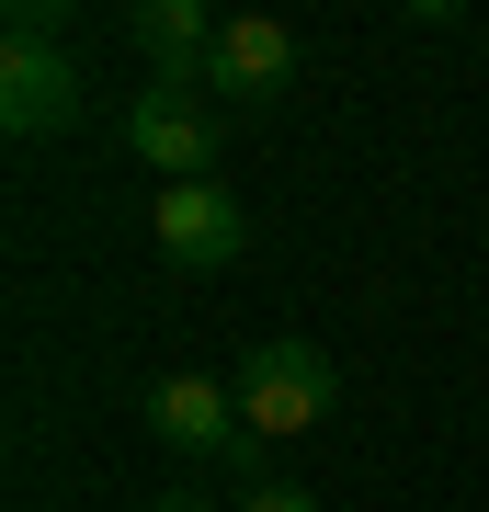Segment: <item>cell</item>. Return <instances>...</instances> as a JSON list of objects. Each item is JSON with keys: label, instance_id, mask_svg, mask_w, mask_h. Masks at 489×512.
Here are the masks:
<instances>
[{"label": "cell", "instance_id": "6da1fadb", "mask_svg": "<svg viewBox=\"0 0 489 512\" xmlns=\"http://www.w3.org/2000/svg\"><path fill=\"white\" fill-rule=\"evenodd\" d=\"M239 421H251V444H285V433H319L330 399H342V365H330L319 342H262L251 365L228 376Z\"/></svg>", "mask_w": 489, "mask_h": 512}, {"label": "cell", "instance_id": "7a4b0ae2", "mask_svg": "<svg viewBox=\"0 0 489 512\" xmlns=\"http://www.w3.org/2000/svg\"><path fill=\"white\" fill-rule=\"evenodd\" d=\"M148 228H160V262H182V274H228L251 251V217H239L228 183H160Z\"/></svg>", "mask_w": 489, "mask_h": 512}, {"label": "cell", "instance_id": "3957f363", "mask_svg": "<svg viewBox=\"0 0 489 512\" xmlns=\"http://www.w3.org/2000/svg\"><path fill=\"white\" fill-rule=\"evenodd\" d=\"M148 433L171 444V456H205V467H251V421L217 376H160L148 387Z\"/></svg>", "mask_w": 489, "mask_h": 512}, {"label": "cell", "instance_id": "277c9868", "mask_svg": "<svg viewBox=\"0 0 489 512\" xmlns=\"http://www.w3.org/2000/svg\"><path fill=\"white\" fill-rule=\"evenodd\" d=\"M126 148L160 171V183H205L217 148H228V126H217V103H194V92H137L126 103Z\"/></svg>", "mask_w": 489, "mask_h": 512}, {"label": "cell", "instance_id": "5b68a950", "mask_svg": "<svg viewBox=\"0 0 489 512\" xmlns=\"http://www.w3.org/2000/svg\"><path fill=\"white\" fill-rule=\"evenodd\" d=\"M80 57L69 46H0V126L12 137H57V126H80Z\"/></svg>", "mask_w": 489, "mask_h": 512}, {"label": "cell", "instance_id": "8992f818", "mask_svg": "<svg viewBox=\"0 0 489 512\" xmlns=\"http://www.w3.org/2000/svg\"><path fill=\"white\" fill-rule=\"evenodd\" d=\"M296 80V35L273 12H239V23H217V57H205V80L194 92H228V103H273Z\"/></svg>", "mask_w": 489, "mask_h": 512}, {"label": "cell", "instance_id": "52a82bcc", "mask_svg": "<svg viewBox=\"0 0 489 512\" xmlns=\"http://www.w3.org/2000/svg\"><path fill=\"white\" fill-rule=\"evenodd\" d=\"M126 46L160 69V92H194L205 57H217V12H205V0H137V12H126Z\"/></svg>", "mask_w": 489, "mask_h": 512}, {"label": "cell", "instance_id": "ba28073f", "mask_svg": "<svg viewBox=\"0 0 489 512\" xmlns=\"http://www.w3.org/2000/svg\"><path fill=\"white\" fill-rule=\"evenodd\" d=\"M228 512H319V490H296V478H251Z\"/></svg>", "mask_w": 489, "mask_h": 512}, {"label": "cell", "instance_id": "9c48e42d", "mask_svg": "<svg viewBox=\"0 0 489 512\" xmlns=\"http://www.w3.org/2000/svg\"><path fill=\"white\" fill-rule=\"evenodd\" d=\"M148 512H205V501H194V490H160V501H148Z\"/></svg>", "mask_w": 489, "mask_h": 512}]
</instances>
